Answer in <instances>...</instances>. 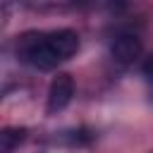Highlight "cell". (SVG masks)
Listing matches in <instances>:
<instances>
[{"instance_id": "obj_1", "label": "cell", "mask_w": 153, "mask_h": 153, "mask_svg": "<svg viewBox=\"0 0 153 153\" xmlns=\"http://www.w3.org/2000/svg\"><path fill=\"white\" fill-rule=\"evenodd\" d=\"M79 50V33L72 29L29 31L17 41V57L33 69H55Z\"/></svg>"}, {"instance_id": "obj_3", "label": "cell", "mask_w": 153, "mask_h": 153, "mask_svg": "<svg viewBox=\"0 0 153 153\" xmlns=\"http://www.w3.org/2000/svg\"><path fill=\"white\" fill-rule=\"evenodd\" d=\"M141 48H143L141 45V38L136 33L124 31V33H117L115 41L110 43V55L120 65H131L134 60L141 57Z\"/></svg>"}, {"instance_id": "obj_5", "label": "cell", "mask_w": 153, "mask_h": 153, "mask_svg": "<svg viewBox=\"0 0 153 153\" xmlns=\"http://www.w3.org/2000/svg\"><path fill=\"white\" fill-rule=\"evenodd\" d=\"M141 74H143L146 84L151 86V98H153V55H148V57L143 60V65H141Z\"/></svg>"}, {"instance_id": "obj_4", "label": "cell", "mask_w": 153, "mask_h": 153, "mask_svg": "<svg viewBox=\"0 0 153 153\" xmlns=\"http://www.w3.org/2000/svg\"><path fill=\"white\" fill-rule=\"evenodd\" d=\"M26 136V129H19V127H7L2 129L0 134V153H12Z\"/></svg>"}, {"instance_id": "obj_2", "label": "cell", "mask_w": 153, "mask_h": 153, "mask_svg": "<svg viewBox=\"0 0 153 153\" xmlns=\"http://www.w3.org/2000/svg\"><path fill=\"white\" fill-rule=\"evenodd\" d=\"M72 96H74V81H72V76H69V74H57V76L50 81L45 110H48L50 115L65 110V108L72 103Z\"/></svg>"}]
</instances>
